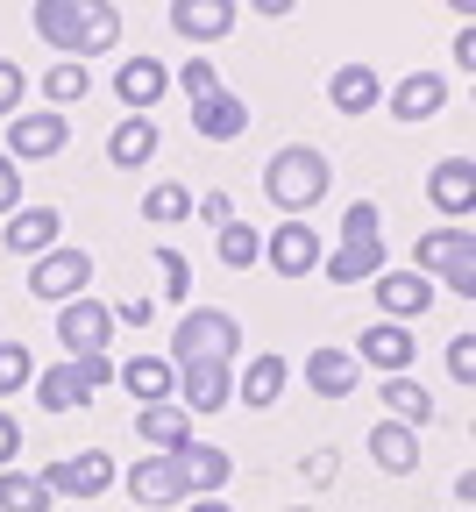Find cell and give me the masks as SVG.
<instances>
[{
    "mask_svg": "<svg viewBox=\"0 0 476 512\" xmlns=\"http://www.w3.org/2000/svg\"><path fill=\"white\" fill-rule=\"evenodd\" d=\"M320 271H327L334 285H363V278L391 271V249H384V235H377V207H370V200H356V207L342 214V249L320 256Z\"/></svg>",
    "mask_w": 476,
    "mask_h": 512,
    "instance_id": "cell-1",
    "label": "cell"
},
{
    "mask_svg": "<svg viewBox=\"0 0 476 512\" xmlns=\"http://www.w3.org/2000/svg\"><path fill=\"white\" fill-rule=\"evenodd\" d=\"M263 192L278 200L292 221L327 192V157L313 150V143H285V150H270V164H263Z\"/></svg>",
    "mask_w": 476,
    "mask_h": 512,
    "instance_id": "cell-2",
    "label": "cell"
},
{
    "mask_svg": "<svg viewBox=\"0 0 476 512\" xmlns=\"http://www.w3.org/2000/svg\"><path fill=\"white\" fill-rule=\"evenodd\" d=\"M235 349H242V320L221 313V306H192L178 320V335H171V363H199V356L235 363Z\"/></svg>",
    "mask_w": 476,
    "mask_h": 512,
    "instance_id": "cell-3",
    "label": "cell"
},
{
    "mask_svg": "<svg viewBox=\"0 0 476 512\" xmlns=\"http://www.w3.org/2000/svg\"><path fill=\"white\" fill-rule=\"evenodd\" d=\"M86 285H93V256L86 249H50V256H36V271H29V292L43 299V306H72V299H86Z\"/></svg>",
    "mask_w": 476,
    "mask_h": 512,
    "instance_id": "cell-4",
    "label": "cell"
},
{
    "mask_svg": "<svg viewBox=\"0 0 476 512\" xmlns=\"http://www.w3.org/2000/svg\"><path fill=\"white\" fill-rule=\"evenodd\" d=\"M43 491H50V498H100V491H114V456H107V448L57 456V463L43 470Z\"/></svg>",
    "mask_w": 476,
    "mask_h": 512,
    "instance_id": "cell-5",
    "label": "cell"
},
{
    "mask_svg": "<svg viewBox=\"0 0 476 512\" xmlns=\"http://www.w3.org/2000/svg\"><path fill=\"white\" fill-rule=\"evenodd\" d=\"M178 406H185V413H221V406H235V370H228L221 356L178 363Z\"/></svg>",
    "mask_w": 476,
    "mask_h": 512,
    "instance_id": "cell-6",
    "label": "cell"
},
{
    "mask_svg": "<svg viewBox=\"0 0 476 512\" xmlns=\"http://www.w3.org/2000/svg\"><path fill=\"white\" fill-rule=\"evenodd\" d=\"M36 36L50 43V50H64V57H86V22H93V0H36Z\"/></svg>",
    "mask_w": 476,
    "mask_h": 512,
    "instance_id": "cell-7",
    "label": "cell"
},
{
    "mask_svg": "<svg viewBox=\"0 0 476 512\" xmlns=\"http://www.w3.org/2000/svg\"><path fill=\"white\" fill-rule=\"evenodd\" d=\"M320 228H306V221H285V228H270L263 235V264L278 271V278H306V271H320Z\"/></svg>",
    "mask_w": 476,
    "mask_h": 512,
    "instance_id": "cell-8",
    "label": "cell"
},
{
    "mask_svg": "<svg viewBox=\"0 0 476 512\" xmlns=\"http://www.w3.org/2000/svg\"><path fill=\"white\" fill-rule=\"evenodd\" d=\"M413 349H420V342L405 335V320H377V328L356 335L349 356H356V363H377L384 377H405V370H413Z\"/></svg>",
    "mask_w": 476,
    "mask_h": 512,
    "instance_id": "cell-9",
    "label": "cell"
},
{
    "mask_svg": "<svg viewBox=\"0 0 476 512\" xmlns=\"http://www.w3.org/2000/svg\"><path fill=\"white\" fill-rule=\"evenodd\" d=\"M171 463H178V477H185V491H192V498H221V491H228V477H235V456H221V448H207V441L171 448Z\"/></svg>",
    "mask_w": 476,
    "mask_h": 512,
    "instance_id": "cell-10",
    "label": "cell"
},
{
    "mask_svg": "<svg viewBox=\"0 0 476 512\" xmlns=\"http://www.w3.org/2000/svg\"><path fill=\"white\" fill-rule=\"evenodd\" d=\"M57 342L72 349V356L107 349V342H114V313H107L100 299H72V306H57Z\"/></svg>",
    "mask_w": 476,
    "mask_h": 512,
    "instance_id": "cell-11",
    "label": "cell"
},
{
    "mask_svg": "<svg viewBox=\"0 0 476 512\" xmlns=\"http://www.w3.org/2000/svg\"><path fill=\"white\" fill-rule=\"evenodd\" d=\"M64 143H72V121L64 114H15L8 121V157H57Z\"/></svg>",
    "mask_w": 476,
    "mask_h": 512,
    "instance_id": "cell-12",
    "label": "cell"
},
{
    "mask_svg": "<svg viewBox=\"0 0 476 512\" xmlns=\"http://www.w3.org/2000/svg\"><path fill=\"white\" fill-rule=\"evenodd\" d=\"M370 292H377L384 320H413V313H427V306H434V278H420V271H377V278H370Z\"/></svg>",
    "mask_w": 476,
    "mask_h": 512,
    "instance_id": "cell-13",
    "label": "cell"
},
{
    "mask_svg": "<svg viewBox=\"0 0 476 512\" xmlns=\"http://www.w3.org/2000/svg\"><path fill=\"white\" fill-rule=\"evenodd\" d=\"M128 491H135V505H143V512H164V505H178V498H192L171 456H143V463H135V470H128Z\"/></svg>",
    "mask_w": 476,
    "mask_h": 512,
    "instance_id": "cell-14",
    "label": "cell"
},
{
    "mask_svg": "<svg viewBox=\"0 0 476 512\" xmlns=\"http://www.w3.org/2000/svg\"><path fill=\"white\" fill-rule=\"evenodd\" d=\"M164 86H171L164 57H128L121 72H114V93H121V107H128V114H150V107L164 100Z\"/></svg>",
    "mask_w": 476,
    "mask_h": 512,
    "instance_id": "cell-15",
    "label": "cell"
},
{
    "mask_svg": "<svg viewBox=\"0 0 476 512\" xmlns=\"http://www.w3.org/2000/svg\"><path fill=\"white\" fill-rule=\"evenodd\" d=\"M356 377H363V363H356L349 349H334V342H320V349L306 356V384H313V399H349V392H356Z\"/></svg>",
    "mask_w": 476,
    "mask_h": 512,
    "instance_id": "cell-16",
    "label": "cell"
},
{
    "mask_svg": "<svg viewBox=\"0 0 476 512\" xmlns=\"http://www.w3.org/2000/svg\"><path fill=\"white\" fill-rule=\"evenodd\" d=\"M171 29L192 43H221L235 29V0H171Z\"/></svg>",
    "mask_w": 476,
    "mask_h": 512,
    "instance_id": "cell-17",
    "label": "cell"
},
{
    "mask_svg": "<svg viewBox=\"0 0 476 512\" xmlns=\"http://www.w3.org/2000/svg\"><path fill=\"white\" fill-rule=\"evenodd\" d=\"M57 235H64V214L57 207H15L8 214V249L15 256H50Z\"/></svg>",
    "mask_w": 476,
    "mask_h": 512,
    "instance_id": "cell-18",
    "label": "cell"
},
{
    "mask_svg": "<svg viewBox=\"0 0 476 512\" xmlns=\"http://www.w3.org/2000/svg\"><path fill=\"white\" fill-rule=\"evenodd\" d=\"M285 384H292V363H285L278 349H270V356H256V363L242 370V384H235V399H242V406H256V413H270V406L285 399Z\"/></svg>",
    "mask_w": 476,
    "mask_h": 512,
    "instance_id": "cell-19",
    "label": "cell"
},
{
    "mask_svg": "<svg viewBox=\"0 0 476 512\" xmlns=\"http://www.w3.org/2000/svg\"><path fill=\"white\" fill-rule=\"evenodd\" d=\"M469 171H476L469 157H441V164L427 171V200H434L441 214H455V221L476 207V185H469Z\"/></svg>",
    "mask_w": 476,
    "mask_h": 512,
    "instance_id": "cell-20",
    "label": "cell"
},
{
    "mask_svg": "<svg viewBox=\"0 0 476 512\" xmlns=\"http://www.w3.org/2000/svg\"><path fill=\"white\" fill-rule=\"evenodd\" d=\"M441 107H448V79L441 72H413V79L391 86V114L398 121H434Z\"/></svg>",
    "mask_w": 476,
    "mask_h": 512,
    "instance_id": "cell-21",
    "label": "cell"
},
{
    "mask_svg": "<svg viewBox=\"0 0 476 512\" xmlns=\"http://www.w3.org/2000/svg\"><path fill=\"white\" fill-rule=\"evenodd\" d=\"M121 384L143 406H164V399H178V363L171 356H135V363H121Z\"/></svg>",
    "mask_w": 476,
    "mask_h": 512,
    "instance_id": "cell-22",
    "label": "cell"
},
{
    "mask_svg": "<svg viewBox=\"0 0 476 512\" xmlns=\"http://www.w3.org/2000/svg\"><path fill=\"white\" fill-rule=\"evenodd\" d=\"M327 100H334V114H370L384 100V79L370 72V64H342V72L327 79Z\"/></svg>",
    "mask_w": 476,
    "mask_h": 512,
    "instance_id": "cell-23",
    "label": "cell"
},
{
    "mask_svg": "<svg viewBox=\"0 0 476 512\" xmlns=\"http://www.w3.org/2000/svg\"><path fill=\"white\" fill-rule=\"evenodd\" d=\"M370 456H377V470H391V477H413V470H420V441H413V427L377 420V427H370Z\"/></svg>",
    "mask_w": 476,
    "mask_h": 512,
    "instance_id": "cell-24",
    "label": "cell"
},
{
    "mask_svg": "<svg viewBox=\"0 0 476 512\" xmlns=\"http://www.w3.org/2000/svg\"><path fill=\"white\" fill-rule=\"evenodd\" d=\"M135 434H143L157 456H171V448H185V441H192V413H185V406H171V399H164V406H143V413H135Z\"/></svg>",
    "mask_w": 476,
    "mask_h": 512,
    "instance_id": "cell-25",
    "label": "cell"
},
{
    "mask_svg": "<svg viewBox=\"0 0 476 512\" xmlns=\"http://www.w3.org/2000/svg\"><path fill=\"white\" fill-rule=\"evenodd\" d=\"M192 128H199L207 143H235L242 128H249V107H242V100H235V93L221 86L214 100H199V107H192Z\"/></svg>",
    "mask_w": 476,
    "mask_h": 512,
    "instance_id": "cell-26",
    "label": "cell"
},
{
    "mask_svg": "<svg viewBox=\"0 0 476 512\" xmlns=\"http://www.w3.org/2000/svg\"><path fill=\"white\" fill-rule=\"evenodd\" d=\"M107 157H114L121 171L150 164V157H157V121H150V114H121V128L107 136Z\"/></svg>",
    "mask_w": 476,
    "mask_h": 512,
    "instance_id": "cell-27",
    "label": "cell"
},
{
    "mask_svg": "<svg viewBox=\"0 0 476 512\" xmlns=\"http://www.w3.org/2000/svg\"><path fill=\"white\" fill-rule=\"evenodd\" d=\"M29 384H36V406H43V413H79V406H86L79 370H72V363H50V370H43V377H29Z\"/></svg>",
    "mask_w": 476,
    "mask_h": 512,
    "instance_id": "cell-28",
    "label": "cell"
},
{
    "mask_svg": "<svg viewBox=\"0 0 476 512\" xmlns=\"http://www.w3.org/2000/svg\"><path fill=\"white\" fill-rule=\"evenodd\" d=\"M384 406H391L398 427H427V420H434V399L420 392L413 377H384Z\"/></svg>",
    "mask_w": 476,
    "mask_h": 512,
    "instance_id": "cell-29",
    "label": "cell"
},
{
    "mask_svg": "<svg viewBox=\"0 0 476 512\" xmlns=\"http://www.w3.org/2000/svg\"><path fill=\"white\" fill-rule=\"evenodd\" d=\"M86 93H93V72H86V64H72V57H57L50 72H43V100H50V107H72V100H86Z\"/></svg>",
    "mask_w": 476,
    "mask_h": 512,
    "instance_id": "cell-30",
    "label": "cell"
},
{
    "mask_svg": "<svg viewBox=\"0 0 476 512\" xmlns=\"http://www.w3.org/2000/svg\"><path fill=\"white\" fill-rule=\"evenodd\" d=\"M214 249H221V264H228V271H249V264H263V235H256V228H242V221L214 228Z\"/></svg>",
    "mask_w": 476,
    "mask_h": 512,
    "instance_id": "cell-31",
    "label": "cell"
},
{
    "mask_svg": "<svg viewBox=\"0 0 476 512\" xmlns=\"http://www.w3.org/2000/svg\"><path fill=\"white\" fill-rule=\"evenodd\" d=\"M185 214H192V192H185V185H171V178H164V185H150V192H143V221L178 228Z\"/></svg>",
    "mask_w": 476,
    "mask_h": 512,
    "instance_id": "cell-32",
    "label": "cell"
},
{
    "mask_svg": "<svg viewBox=\"0 0 476 512\" xmlns=\"http://www.w3.org/2000/svg\"><path fill=\"white\" fill-rule=\"evenodd\" d=\"M0 512H50V491H43V477L0 470Z\"/></svg>",
    "mask_w": 476,
    "mask_h": 512,
    "instance_id": "cell-33",
    "label": "cell"
},
{
    "mask_svg": "<svg viewBox=\"0 0 476 512\" xmlns=\"http://www.w3.org/2000/svg\"><path fill=\"white\" fill-rule=\"evenodd\" d=\"M469 242H476L469 228H434V235H420V278H427V271H441L448 256H455V249H469Z\"/></svg>",
    "mask_w": 476,
    "mask_h": 512,
    "instance_id": "cell-34",
    "label": "cell"
},
{
    "mask_svg": "<svg viewBox=\"0 0 476 512\" xmlns=\"http://www.w3.org/2000/svg\"><path fill=\"white\" fill-rule=\"evenodd\" d=\"M29 377H36L29 349H22V342H0V399H15V392H22Z\"/></svg>",
    "mask_w": 476,
    "mask_h": 512,
    "instance_id": "cell-35",
    "label": "cell"
},
{
    "mask_svg": "<svg viewBox=\"0 0 476 512\" xmlns=\"http://www.w3.org/2000/svg\"><path fill=\"white\" fill-rule=\"evenodd\" d=\"M72 370H79V392H86V399H100L107 384H114V363H107V349H86V356H72Z\"/></svg>",
    "mask_w": 476,
    "mask_h": 512,
    "instance_id": "cell-36",
    "label": "cell"
},
{
    "mask_svg": "<svg viewBox=\"0 0 476 512\" xmlns=\"http://www.w3.org/2000/svg\"><path fill=\"white\" fill-rule=\"evenodd\" d=\"M121 43V15L107 8V0H93V22H86V57H100V50H114Z\"/></svg>",
    "mask_w": 476,
    "mask_h": 512,
    "instance_id": "cell-37",
    "label": "cell"
},
{
    "mask_svg": "<svg viewBox=\"0 0 476 512\" xmlns=\"http://www.w3.org/2000/svg\"><path fill=\"white\" fill-rule=\"evenodd\" d=\"M157 278H164V299H185L192 292V264L178 249H157Z\"/></svg>",
    "mask_w": 476,
    "mask_h": 512,
    "instance_id": "cell-38",
    "label": "cell"
},
{
    "mask_svg": "<svg viewBox=\"0 0 476 512\" xmlns=\"http://www.w3.org/2000/svg\"><path fill=\"white\" fill-rule=\"evenodd\" d=\"M441 278H448V292H462V299H469V292H476V242H469V249H455V256H448V264H441Z\"/></svg>",
    "mask_w": 476,
    "mask_h": 512,
    "instance_id": "cell-39",
    "label": "cell"
},
{
    "mask_svg": "<svg viewBox=\"0 0 476 512\" xmlns=\"http://www.w3.org/2000/svg\"><path fill=\"white\" fill-rule=\"evenodd\" d=\"M185 93H192V107L221 93V72H214V57H192V64H185Z\"/></svg>",
    "mask_w": 476,
    "mask_h": 512,
    "instance_id": "cell-40",
    "label": "cell"
},
{
    "mask_svg": "<svg viewBox=\"0 0 476 512\" xmlns=\"http://www.w3.org/2000/svg\"><path fill=\"white\" fill-rule=\"evenodd\" d=\"M448 377L455 384H476V335H455L448 342Z\"/></svg>",
    "mask_w": 476,
    "mask_h": 512,
    "instance_id": "cell-41",
    "label": "cell"
},
{
    "mask_svg": "<svg viewBox=\"0 0 476 512\" xmlns=\"http://www.w3.org/2000/svg\"><path fill=\"white\" fill-rule=\"evenodd\" d=\"M15 107H22V64H8V57H0V114L15 121Z\"/></svg>",
    "mask_w": 476,
    "mask_h": 512,
    "instance_id": "cell-42",
    "label": "cell"
},
{
    "mask_svg": "<svg viewBox=\"0 0 476 512\" xmlns=\"http://www.w3.org/2000/svg\"><path fill=\"white\" fill-rule=\"evenodd\" d=\"M22 207V171H15V157H0V214H15Z\"/></svg>",
    "mask_w": 476,
    "mask_h": 512,
    "instance_id": "cell-43",
    "label": "cell"
},
{
    "mask_svg": "<svg viewBox=\"0 0 476 512\" xmlns=\"http://www.w3.org/2000/svg\"><path fill=\"white\" fill-rule=\"evenodd\" d=\"M199 221H207V228H228V221H235V200H228V192H207V200H199Z\"/></svg>",
    "mask_w": 476,
    "mask_h": 512,
    "instance_id": "cell-44",
    "label": "cell"
},
{
    "mask_svg": "<svg viewBox=\"0 0 476 512\" xmlns=\"http://www.w3.org/2000/svg\"><path fill=\"white\" fill-rule=\"evenodd\" d=\"M15 448H22V420L0 413V470H15Z\"/></svg>",
    "mask_w": 476,
    "mask_h": 512,
    "instance_id": "cell-45",
    "label": "cell"
},
{
    "mask_svg": "<svg viewBox=\"0 0 476 512\" xmlns=\"http://www.w3.org/2000/svg\"><path fill=\"white\" fill-rule=\"evenodd\" d=\"M455 64H462V72L476 64V29H455Z\"/></svg>",
    "mask_w": 476,
    "mask_h": 512,
    "instance_id": "cell-46",
    "label": "cell"
},
{
    "mask_svg": "<svg viewBox=\"0 0 476 512\" xmlns=\"http://www.w3.org/2000/svg\"><path fill=\"white\" fill-rule=\"evenodd\" d=\"M192 512H228V498H192Z\"/></svg>",
    "mask_w": 476,
    "mask_h": 512,
    "instance_id": "cell-47",
    "label": "cell"
},
{
    "mask_svg": "<svg viewBox=\"0 0 476 512\" xmlns=\"http://www.w3.org/2000/svg\"><path fill=\"white\" fill-rule=\"evenodd\" d=\"M292 512H306V505H292Z\"/></svg>",
    "mask_w": 476,
    "mask_h": 512,
    "instance_id": "cell-48",
    "label": "cell"
}]
</instances>
